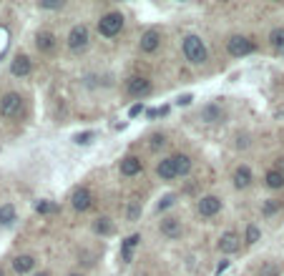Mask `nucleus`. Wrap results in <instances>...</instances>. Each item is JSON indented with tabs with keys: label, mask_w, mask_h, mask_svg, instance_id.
<instances>
[{
	"label": "nucleus",
	"mask_w": 284,
	"mask_h": 276,
	"mask_svg": "<svg viewBox=\"0 0 284 276\" xmlns=\"http://www.w3.org/2000/svg\"><path fill=\"white\" fill-rule=\"evenodd\" d=\"M199 118H202L204 123H219V120L224 118V111H221L219 103H206L202 108V113H199Z\"/></svg>",
	"instance_id": "obj_18"
},
{
	"label": "nucleus",
	"mask_w": 284,
	"mask_h": 276,
	"mask_svg": "<svg viewBox=\"0 0 284 276\" xmlns=\"http://www.w3.org/2000/svg\"><path fill=\"white\" fill-rule=\"evenodd\" d=\"M274 168H277V171H282V173H284V156H279V158H277V163H274Z\"/></svg>",
	"instance_id": "obj_37"
},
{
	"label": "nucleus",
	"mask_w": 284,
	"mask_h": 276,
	"mask_svg": "<svg viewBox=\"0 0 284 276\" xmlns=\"http://www.w3.org/2000/svg\"><path fill=\"white\" fill-rule=\"evenodd\" d=\"M226 50L234 58H244V55H249V53L257 50V43L249 38V36H232V38L226 40Z\"/></svg>",
	"instance_id": "obj_5"
},
{
	"label": "nucleus",
	"mask_w": 284,
	"mask_h": 276,
	"mask_svg": "<svg viewBox=\"0 0 284 276\" xmlns=\"http://www.w3.org/2000/svg\"><path fill=\"white\" fill-rule=\"evenodd\" d=\"M13 269H15L18 274H31V271L36 269V256H31V254L15 256V259H13Z\"/></svg>",
	"instance_id": "obj_19"
},
{
	"label": "nucleus",
	"mask_w": 284,
	"mask_h": 276,
	"mask_svg": "<svg viewBox=\"0 0 284 276\" xmlns=\"http://www.w3.org/2000/svg\"><path fill=\"white\" fill-rule=\"evenodd\" d=\"M259 276H282V269H279L274 261H267V264L259 269Z\"/></svg>",
	"instance_id": "obj_27"
},
{
	"label": "nucleus",
	"mask_w": 284,
	"mask_h": 276,
	"mask_svg": "<svg viewBox=\"0 0 284 276\" xmlns=\"http://www.w3.org/2000/svg\"><path fill=\"white\" fill-rule=\"evenodd\" d=\"M156 173H159V178H161V181L179 178V173H176V163H174V156L161 158V161L156 163Z\"/></svg>",
	"instance_id": "obj_15"
},
{
	"label": "nucleus",
	"mask_w": 284,
	"mask_h": 276,
	"mask_svg": "<svg viewBox=\"0 0 284 276\" xmlns=\"http://www.w3.org/2000/svg\"><path fill=\"white\" fill-rule=\"evenodd\" d=\"M184 55L191 66H204L209 60V50H206V43L199 36H186L184 38Z\"/></svg>",
	"instance_id": "obj_1"
},
{
	"label": "nucleus",
	"mask_w": 284,
	"mask_h": 276,
	"mask_svg": "<svg viewBox=\"0 0 284 276\" xmlns=\"http://www.w3.org/2000/svg\"><path fill=\"white\" fill-rule=\"evenodd\" d=\"M191 101H194V96H191V93H184V96L176 98V106H189Z\"/></svg>",
	"instance_id": "obj_34"
},
{
	"label": "nucleus",
	"mask_w": 284,
	"mask_h": 276,
	"mask_svg": "<svg viewBox=\"0 0 284 276\" xmlns=\"http://www.w3.org/2000/svg\"><path fill=\"white\" fill-rule=\"evenodd\" d=\"M141 113H144V103H133V106H131V111H128V116H131V118H136V116H141Z\"/></svg>",
	"instance_id": "obj_35"
},
{
	"label": "nucleus",
	"mask_w": 284,
	"mask_h": 276,
	"mask_svg": "<svg viewBox=\"0 0 284 276\" xmlns=\"http://www.w3.org/2000/svg\"><path fill=\"white\" fill-rule=\"evenodd\" d=\"M259 236H262L259 226H257V224H249V226H246V236H244V241H246V243H257Z\"/></svg>",
	"instance_id": "obj_28"
},
{
	"label": "nucleus",
	"mask_w": 284,
	"mask_h": 276,
	"mask_svg": "<svg viewBox=\"0 0 284 276\" xmlns=\"http://www.w3.org/2000/svg\"><path fill=\"white\" fill-rule=\"evenodd\" d=\"M93 231H96L98 236H113V234H116V224H113L108 216H98V219L93 221Z\"/></svg>",
	"instance_id": "obj_20"
},
{
	"label": "nucleus",
	"mask_w": 284,
	"mask_h": 276,
	"mask_svg": "<svg viewBox=\"0 0 284 276\" xmlns=\"http://www.w3.org/2000/svg\"><path fill=\"white\" fill-rule=\"evenodd\" d=\"M123 30V15L121 13H106L101 20H98V33L103 36V38H116L119 33Z\"/></svg>",
	"instance_id": "obj_4"
},
{
	"label": "nucleus",
	"mask_w": 284,
	"mask_h": 276,
	"mask_svg": "<svg viewBox=\"0 0 284 276\" xmlns=\"http://www.w3.org/2000/svg\"><path fill=\"white\" fill-rule=\"evenodd\" d=\"M196 211H199V216H204V219L216 216V213L221 211V198L219 196H202L199 203H196Z\"/></svg>",
	"instance_id": "obj_8"
},
{
	"label": "nucleus",
	"mask_w": 284,
	"mask_h": 276,
	"mask_svg": "<svg viewBox=\"0 0 284 276\" xmlns=\"http://www.w3.org/2000/svg\"><path fill=\"white\" fill-rule=\"evenodd\" d=\"M138 243H141V234H131V236L121 243V261L123 264H131V261H133V251H136Z\"/></svg>",
	"instance_id": "obj_17"
},
{
	"label": "nucleus",
	"mask_w": 284,
	"mask_h": 276,
	"mask_svg": "<svg viewBox=\"0 0 284 276\" xmlns=\"http://www.w3.org/2000/svg\"><path fill=\"white\" fill-rule=\"evenodd\" d=\"M251 178H254V176H251V168H249V166H244V163H242V166H237V168H234L232 181H234V186H237L239 191L251 186Z\"/></svg>",
	"instance_id": "obj_16"
},
{
	"label": "nucleus",
	"mask_w": 284,
	"mask_h": 276,
	"mask_svg": "<svg viewBox=\"0 0 284 276\" xmlns=\"http://www.w3.org/2000/svg\"><path fill=\"white\" fill-rule=\"evenodd\" d=\"M36 211H38V213H55L58 206L50 203V201H36Z\"/></svg>",
	"instance_id": "obj_31"
},
{
	"label": "nucleus",
	"mask_w": 284,
	"mask_h": 276,
	"mask_svg": "<svg viewBox=\"0 0 284 276\" xmlns=\"http://www.w3.org/2000/svg\"><path fill=\"white\" fill-rule=\"evenodd\" d=\"M71 206L76 208V211H88L91 206H93V194H91V189H86V186H78L73 194H71Z\"/></svg>",
	"instance_id": "obj_9"
},
{
	"label": "nucleus",
	"mask_w": 284,
	"mask_h": 276,
	"mask_svg": "<svg viewBox=\"0 0 284 276\" xmlns=\"http://www.w3.org/2000/svg\"><path fill=\"white\" fill-rule=\"evenodd\" d=\"M36 48H38L41 53H45V55L55 53V48H58L55 33H50V30H38V33H36Z\"/></svg>",
	"instance_id": "obj_10"
},
{
	"label": "nucleus",
	"mask_w": 284,
	"mask_h": 276,
	"mask_svg": "<svg viewBox=\"0 0 284 276\" xmlns=\"http://www.w3.org/2000/svg\"><path fill=\"white\" fill-rule=\"evenodd\" d=\"M226 269H229V261L224 259V261H219V266H216V271H214V274H216V276H221L224 271H226Z\"/></svg>",
	"instance_id": "obj_36"
},
{
	"label": "nucleus",
	"mask_w": 284,
	"mask_h": 276,
	"mask_svg": "<svg viewBox=\"0 0 284 276\" xmlns=\"http://www.w3.org/2000/svg\"><path fill=\"white\" fill-rule=\"evenodd\" d=\"M174 163H176V173L179 176H189L191 173V158L186 156V154H176Z\"/></svg>",
	"instance_id": "obj_25"
},
{
	"label": "nucleus",
	"mask_w": 284,
	"mask_h": 276,
	"mask_svg": "<svg viewBox=\"0 0 284 276\" xmlns=\"http://www.w3.org/2000/svg\"><path fill=\"white\" fill-rule=\"evenodd\" d=\"M93 138H96V133H93V131H83V133H76V136H73V143H78V146H88Z\"/></svg>",
	"instance_id": "obj_29"
},
{
	"label": "nucleus",
	"mask_w": 284,
	"mask_h": 276,
	"mask_svg": "<svg viewBox=\"0 0 284 276\" xmlns=\"http://www.w3.org/2000/svg\"><path fill=\"white\" fill-rule=\"evenodd\" d=\"M123 88H126V93L131 98H146L154 90L151 80L146 78V76H131V78H126V85Z\"/></svg>",
	"instance_id": "obj_6"
},
{
	"label": "nucleus",
	"mask_w": 284,
	"mask_h": 276,
	"mask_svg": "<svg viewBox=\"0 0 284 276\" xmlns=\"http://www.w3.org/2000/svg\"><path fill=\"white\" fill-rule=\"evenodd\" d=\"M176 194H166V196L161 198V201H159V203H156V211H159V213H161V211H166V208H171V206H174V203H176Z\"/></svg>",
	"instance_id": "obj_30"
},
{
	"label": "nucleus",
	"mask_w": 284,
	"mask_h": 276,
	"mask_svg": "<svg viewBox=\"0 0 284 276\" xmlns=\"http://www.w3.org/2000/svg\"><path fill=\"white\" fill-rule=\"evenodd\" d=\"M264 183H267V189L279 191V189H284V173L277 171V168H269V171L264 173Z\"/></svg>",
	"instance_id": "obj_21"
},
{
	"label": "nucleus",
	"mask_w": 284,
	"mask_h": 276,
	"mask_svg": "<svg viewBox=\"0 0 284 276\" xmlns=\"http://www.w3.org/2000/svg\"><path fill=\"white\" fill-rule=\"evenodd\" d=\"M279 208H282V201H274V198H269V201L262 206V216H274Z\"/></svg>",
	"instance_id": "obj_26"
},
{
	"label": "nucleus",
	"mask_w": 284,
	"mask_h": 276,
	"mask_svg": "<svg viewBox=\"0 0 284 276\" xmlns=\"http://www.w3.org/2000/svg\"><path fill=\"white\" fill-rule=\"evenodd\" d=\"M66 43H68L71 53H76V55L78 53H86L88 45H91V30H88V25H83V23L73 25L71 33H68V38H66Z\"/></svg>",
	"instance_id": "obj_2"
},
{
	"label": "nucleus",
	"mask_w": 284,
	"mask_h": 276,
	"mask_svg": "<svg viewBox=\"0 0 284 276\" xmlns=\"http://www.w3.org/2000/svg\"><path fill=\"white\" fill-rule=\"evenodd\" d=\"M38 8H41V10H61V8H63V0H55V3H38Z\"/></svg>",
	"instance_id": "obj_33"
},
{
	"label": "nucleus",
	"mask_w": 284,
	"mask_h": 276,
	"mask_svg": "<svg viewBox=\"0 0 284 276\" xmlns=\"http://www.w3.org/2000/svg\"><path fill=\"white\" fill-rule=\"evenodd\" d=\"M141 211H144V203H141V198H131V201H128V206H126V221H131V224H133V221H138V219H141Z\"/></svg>",
	"instance_id": "obj_23"
},
{
	"label": "nucleus",
	"mask_w": 284,
	"mask_h": 276,
	"mask_svg": "<svg viewBox=\"0 0 284 276\" xmlns=\"http://www.w3.org/2000/svg\"><path fill=\"white\" fill-rule=\"evenodd\" d=\"M68 276H83V274L81 271H73V274H68Z\"/></svg>",
	"instance_id": "obj_39"
},
{
	"label": "nucleus",
	"mask_w": 284,
	"mask_h": 276,
	"mask_svg": "<svg viewBox=\"0 0 284 276\" xmlns=\"http://www.w3.org/2000/svg\"><path fill=\"white\" fill-rule=\"evenodd\" d=\"M239 249H242V236H239L237 231L221 234V238H219V251H221V254H237Z\"/></svg>",
	"instance_id": "obj_12"
},
{
	"label": "nucleus",
	"mask_w": 284,
	"mask_h": 276,
	"mask_svg": "<svg viewBox=\"0 0 284 276\" xmlns=\"http://www.w3.org/2000/svg\"><path fill=\"white\" fill-rule=\"evenodd\" d=\"M15 219H18V211H15V206L13 203H3L0 206V226H13L15 224Z\"/></svg>",
	"instance_id": "obj_22"
},
{
	"label": "nucleus",
	"mask_w": 284,
	"mask_h": 276,
	"mask_svg": "<svg viewBox=\"0 0 284 276\" xmlns=\"http://www.w3.org/2000/svg\"><path fill=\"white\" fill-rule=\"evenodd\" d=\"M159 45H161V30L149 28V30H144V33H141V40H138L141 53H156V50H159Z\"/></svg>",
	"instance_id": "obj_7"
},
{
	"label": "nucleus",
	"mask_w": 284,
	"mask_h": 276,
	"mask_svg": "<svg viewBox=\"0 0 284 276\" xmlns=\"http://www.w3.org/2000/svg\"><path fill=\"white\" fill-rule=\"evenodd\" d=\"M31 71H33L31 58L23 55V53H18V55L13 58V63H10V73H13L15 78H25V76H31Z\"/></svg>",
	"instance_id": "obj_13"
},
{
	"label": "nucleus",
	"mask_w": 284,
	"mask_h": 276,
	"mask_svg": "<svg viewBox=\"0 0 284 276\" xmlns=\"http://www.w3.org/2000/svg\"><path fill=\"white\" fill-rule=\"evenodd\" d=\"M163 146H166V136H163V133H154L149 148H151V151H159V148H163Z\"/></svg>",
	"instance_id": "obj_32"
},
{
	"label": "nucleus",
	"mask_w": 284,
	"mask_h": 276,
	"mask_svg": "<svg viewBox=\"0 0 284 276\" xmlns=\"http://www.w3.org/2000/svg\"><path fill=\"white\" fill-rule=\"evenodd\" d=\"M33 276H50L48 271H38V274H33Z\"/></svg>",
	"instance_id": "obj_38"
},
{
	"label": "nucleus",
	"mask_w": 284,
	"mask_h": 276,
	"mask_svg": "<svg viewBox=\"0 0 284 276\" xmlns=\"http://www.w3.org/2000/svg\"><path fill=\"white\" fill-rule=\"evenodd\" d=\"M269 45H272L279 55H284V28L282 25H277V28L269 30Z\"/></svg>",
	"instance_id": "obj_24"
},
{
	"label": "nucleus",
	"mask_w": 284,
	"mask_h": 276,
	"mask_svg": "<svg viewBox=\"0 0 284 276\" xmlns=\"http://www.w3.org/2000/svg\"><path fill=\"white\" fill-rule=\"evenodd\" d=\"M0 276H5V271H3V269H0Z\"/></svg>",
	"instance_id": "obj_40"
},
{
	"label": "nucleus",
	"mask_w": 284,
	"mask_h": 276,
	"mask_svg": "<svg viewBox=\"0 0 284 276\" xmlns=\"http://www.w3.org/2000/svg\"><path fill=\"white\" fill-rule=\"evenodd\" d=\"M23 113V96L10 90L0 98V116L3 118H18Z\"/></svg>",
	"instance_id": "obj_3"
},
{
	"label": "nucleus",
	"mask_w": 284,
	"mask_h": 276,
	"mask_svg": "<svg viewBox=\"0 0 284 276\" xmlns=\"http://www.w3.org/2000/svg\"><path fill=\"white\" fill-rule=\"evenodd\" d=\"M141 171H144V163H141L138 156H126L121 161V176H126V178H133V176H138Z\"/></svg>",
	"instance_id": "obj_14"
},
{
	"label": "nucleus",
	"mask_w": 284,
	"mask_h": 276,
	"mask_svg": "<svg viewBox=\"0 0 284 276\" xmlns=\"http://www.w3.org/2000/svg\"><path fill=\"white\" fill-rule=\"evenodd\" d=\"M161 234L166 238H181V234H184V224H181V219H176V216H166V219H161Z\"/></svg>",
	"instance_id": "obj_11"
}]
</instances>
